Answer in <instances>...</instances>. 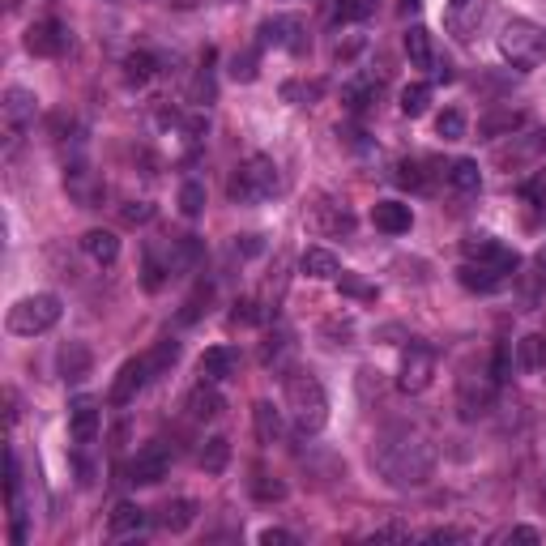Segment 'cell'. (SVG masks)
Here are the masks:
<instances>
[{"label": "cell", "mask_w": 546, "mask_h": 546, "mask_svg": "<svg viewBox=\"0 0 546 546\" xmlns=\"http://www.w3.org/2000/svg\"><path fill=\"white\" fill-rule=\"evenodd\" d=\"M372 470L393 491H419L436 474V444L419 427L389 423V427H380V436L372 444Z\"/></svg>", "instance_id": "1"}, {"label": "cell", "mask_w": 546, "mask_h": 546, "mask_svg": "<svg viewBox=\"0 0 546 546\" xmlns=\"http://www.w3.org/2000/svg\"><path fill=\"white\" fill-rule=\"evenodd\" d=\"M282 397H286V414H291V423L299 427V436H316V431H325L329 423V397H325V384H320L312 372H295L282 376Z\"/></svg>", "instance_id": "2"}, {"label": "cell", "mask_w": 546, "mask_h": 546, "mask_svg": "<svg viewBox=\"0 0 546 546\" xmlns=\"http://www.w3.org/2000/svg\"><path fill=\"white\" fill-rule=\"evenodd\" d=\"M278 192H282V175L269 154H248L227 180V197L235 205H261V201H273Z\"/></svg>", "instance_id": "3"}, {"label": "cell", "mask_w": 546, "mask_h": 546, "mask_svg": "<svg viewBox=\"0 0 546 546\" xmlns=\"http://www.w3.org/2000/svg\"><path fill=\"white\" fill-rule=\"evenodd\" d=\"M60 316H64L60 295L39 291V295H26V299L13 303L9 316H5V329L13 337H39V333H52L60 325Z\"/></svg>", "instance_id": "4"}, {"label": "cell", "mask_w": 546, "mask_h": 546, "mask_svg": "<svg viewBox=\"0 0 546 546\" xmlns=\"http://www.w3.org/2000/svg\"><path fill=\"white\" fill-rule=\"evenodd\" d=\"M500 56L512 64V69H538V64L546 60V30L538 22H529V18H512L504 22L500 30Z\"/></svg>", "instance_id": "5"}, {"label": "cell", "mask_w": 546, "mask_h": 546, "mask_svg": "<svg viewBox=\"0 0 546 546\" xmlns=\"http://www.w3.org/2000/svg\"><path fill=\"white\" fill-rule=\"evenodd\" d=\"M495 397H500V380L491 376V367H470V372L457 376V410L465 423L474 419H487V414L495 410Z\"/></svg>", "instance_id": "6"}, {"label": "cell", "mask_w": 546, "mask_h": 546, "mask_svg": "<svg viewBox=\"0 0 546 546\" xmlns=\"http://www.w3.org/2000/svg\"><path fill=\"white\" fill-rule=\"evenodd\" d=\"M35 116H39V99H35V90H26V86H9V90H5V99H0V133H5V146H9V150L26 137V128L35 124Z\"/></svg>", "instance_id": "7"}, {"label": "cell", "mask_w": 546, "mask_h": 546, "mask_svg": "<svg viewBox=\"0 0 546 546\" xmlns=\"http://www.w3.org/2000/svg\"><path fill=\"white\" fill-rule=\"evenodd\" d=\"M261 47H282L291 56H308L312 52V35H308V22L299 13H273V18L261 22Z\"/></svg>", "instance_id": "8"}, {"label": "cell", "mask_w": 546, "mask_h": 546, "mask_svg": "<svg viewBox=\"0 0 546 546\" xmlns=\"http://www.w3.org/2000/svg\"><path fill=\"white\" fill-rule=\"evenodd\" d=\"M431 376H436V350L427 342H410L401 350V367H397V389L401 393H427Z\"/></svg>", "instance_id": "9"}, {"label": "cell", "mask_w": 546, "mask_h": 546, "mask_svg": "<svg viewBox=\"0 0 546 546\" xmlns=\"http://www.w3.org/2000/svg\"><path fill=\"white\" fill-rule=\"evenodd\" d=\"M461 252H465V261L491 265V269H500V273H517L521 269V256L512 252L508 244H500V239H491V235H465L461 239Z\"/></svg>", "instance_id": "10"}, {"label": "cell", "mask_w": 546, "mask_h": 546, "mask_svg": "<svg viewBox=\"0 0 546 546\" xmlns=\"http://www.w3.org/2000/svg\"><path fill=\"white\" fill-rule=\"evenodd\" d=\"M26 52H30V56H43V60L64 56V52H69V26H64L60 18L30 22V30H26Z\"/></svg>", "instance_id": "11"}, {"label": "cell", "mask_w": 546, "mask_h": 546, "mask_svg": "<svg viewBox=\"0 0 546 546\" xmlns=\"http://www.w3.org/2000/svg\"><path fill=\"white\" fill-rule=\"evenodd\" d=\"M64 192H69V197H73L77 205H82V210H94V205L103 201V192H107V188H103L99 175L90 171L86 158H73V163L64 167Z\"/></svg>", "instance_id": "12"}, {"label": "cell", "mask_w": 546, "mask_h": 546, "mask_svg": "<svg viewBox=\"0 0 546 546\" xmlns=\"http://www.w3.org/2000/svg\"><path fill=\"white\" fill-rule=\"evenodd\" d=\"M308 227L316 235H350L355 231V214H350V205L346 201H333V197H320L312 210H308Z\"/></svg>", "instance_id": "13"}, {"label": "cell", "mask_w": 546, "mask_h": 546, "mask_svg": "<svg viewBox=\"0 0 546 546\" xmlns=\"http://www.w3.org/2000/svg\"><path fill=\"white\" fill-rule=\"evenodd\" d=\"M171 470V453H167V444H146L141 453L128 461V483L133 487H154V483H163Z\"/></svg>", "instance_id": "14"}, {"label": "cell", "mask_w": 546, "mask_h": 546, "mask_svg": "<svg viewBox=\"0 0 546 546\" xmlns=\"http://www.w3.org/2000/svg\"><path fill=\"white\" fill-rule=\"evenodd\" d=\"M99 423H103V410H99V401L94 397H73L69 401V436H73V444H94L99 440Z\"/></svg>", "instance_id": "15"}, {"label": "cell", "mask_w": 546, "mask_h": 546, "mask_svg": "<svg viewBox=\"0 0 546 546\" xmlns=\"http://www.w3.org/2000/svg\"><path fill=\"white\" fill-rule=\"evenodd\" d=\"M150 380H154V376H150V367H146V355H141V359H128L120 372H116V380H111V393H107L111 406H133L137 393L146 389Z\"/></svg>", "instance_id": "16"}, {"label": "cell", "mask_w": 546, "mask_h": 546, "mask_svg": "<svg viewBox=\"0 0 546 546\" xmlns=\"http://www.w3.org/2000/svg\"><path fill=\"white\" fill-rule=\"evenodd\" d=\"M184 410H188L192 423H214V419H222V410H227V397L218 393V384L201 380L197 389L184 397Z\"/></svg>", "instance_id": "17"}, {"label": "cell", "mask_w": 546, "mask_h": 546, "mask_svg": "<svg viewBox=\"0 0 546 546\" xmlns=\"http://www.w3.org/2000/svg\"><path fill=\"white\" fill-rule=\"evenodd\" d=\"M239 350L235 346H210L201 355V363H197V372H201V380H210V384H222V380H235L239 376Z\"/></svg>", "instance_id": "18"}, {"label": "cell", "mask_w": 546, "mask_h": 546, "mask_svg": "<svg viewBox=\"0 0 546 546\" xmlns=\"http://www.w3.org/2000/svg\"><path fill=\"white\" fill-rule=\"evenodd\" d=\"M146 525H150L146 508L133 504V500H120L116 508H111V517H107V534L111 538H137Z\"/></svg>", "instance_id": "19"}, {"label": "cell", "mask_w": 546, "mask_h": 546, "mask_svg": "<svg viewBox=\"0 0 546 546\" xmlns=\"http://www.w3.org/2000/svg\"><path fill=\"white\" fill-rule=\"evenodd\" d=\"M56 367H60V376L69 380V384H82L90 376V367H94L90 346L86 342H64L60 355H56Z\"/></svg>", "instance_id": "20"}, {"label": "cell", "mask_w": 546, "mask_h": 546, "mask_svg": "<svg viewBox=\"0 0 546 546\" xmlns=\"http://www.w3.org/2000/svg\"><path fill=\"white\" fill-rule=\"evenodd\" d=\"M504 278H508V273L491 269V265H478V261H465L457 269V282L465 286V291H474V295H495L504 286Z\"/></svg>", "instance_id": "21"}, {"label": "cell", "mask_w": 546, "mask_h": 546, "mask_svg": "<svg viewBox=\"0 0 546 546\" xmlns=\"http://www.w3.org/2000/svg\"><path fill=\"white\" fill-rule=\"evenodd\" d=\"M372 222H376V231H384V235H406L414 227V214H410L406 201H376L372 205Z\"/></svg>", "instance_id": "22"}, {"label": "cell", "mask_w": 546, "mask_h": 546, "mask_svg": "<svg viewBox=\"0 0 546 546\" xmlns=\"http://www.w3.org/2000/svg\"><path fill=\"white\" fill-rule=\"evenodd\" d=\"M380 99V77L376 73H355L350 82L342 86V103L350 107V111H367Z\"/></svg>", "instance_id": "23"}, {"label": "cell", "mask_w": 546, "mask_h": 546, "mask_svg": "<svg viewBox=\"0 0 546 546\" xmlns=\"http://www.w3.org/2000/svg\"><path fill=\"white\" fill-rule=\"evenodd\" d=\"M299 269L308 273V278L316 282H337V273H342V261L329 252V248H308L299 256Z\"/></svg>", "instance_id": "24"}, {"label": "cell", "mask_w": 546, "mask_h": 546, "mask_svg": "<svg viewBox=\"0 0 546 546\" xmlns=\"http://www.w3.org/2000/svg\"><path fill=\"white\" fill-rule=\"evenodd\" d=\"M444 180H448L453 192H461V197H474V192L483 188V171H478L474 158H457V163H448Z\"/></svg>", "instance_id": "25"}, {"label": "cell", "mask_w": 546, "mask_h": 546, "mask_svg": "<svg viewBox=\"0 0 546 546\" xmlns=\"http://www.w3.org/2000/svg\"><path fill=\"white\" fill-rule=\"evenodd\" d=\"M158 529H167V534H184V529H192V521H197V500H171L158 508Z\"/></svg>", "instance_id": "26"}, {"label": "cell", "mask_w": 546, "mask_h": 546, "mask_svg": "<svg viewBox=\"0 0 546 546\" xmlns=\"http://www.w3.org/2000/svg\"><path fill=\"white\" fill-rule=\"evenodd\" d=\"M325 90H329V82L325 77H295V82H282V99L286 103H295V107H316L320 99H325Z\"/></svg>", "instance_id": "27"}, {"label": "cell", "mask_w": 546, "mask_h": 546, "mask_svg": "<svg viewBox=\"0 0 546 546\" xmlns=\"http://www.w3.org/2000/svg\"><path fill=\"white\" fill-rule=\"evenodd\" d=\"M517 128H525V111H512V107H495L478 120V133L483 137H512Z\"/></svg>", "instance_id": "28"}, {"label": "cell", "mask_w": 546, "mask_h": 546, "mask_svg": "<svg viewBox=\"0 0 546 546\" xmlns=\"http://www.w3.org/2000/svg\"><path fill=\"white\" fill-rule=\"evenodd\" d=\"M82 252L90 256V261H99V265H116L120 239H116V231H86L82 235Z\"/></svg>", "instance_id": "29"}, {"label": "cell", "mask_w": 546, "mask_h": 546, "mask_svg": "<svg viewBox=\"0 0 546 546\" xmlns=\"http://www.w3.org/2000/svg\"><path fill=\"white\" fill-rule=\"evenodd\" d=\"M406 56L414 69H436V47H431V30L427 26H410L406 30Z\"/></svg>", "instance_id": "30"}, {"label": "cell", "mask_w": 546, "mask_h": 546, "mask_svg": "<svg viewBox=\"0 0 546 546\" xmlns=\"http://www.w3.org/2000/svg\"><path fill=\"white\" fill-rule=\"evenodd\" d=\"M521 367V372H542L546 367V333H525L517 342V359H512Z\"/></svg>", "instance_id": "31"}, {"label": "cell", "mask_w": 546, "mask_h": 546, "mask_svg": "<svg viewBox=\"0 0 546 546\" xmlns=\"http://www.w3.org/2000/svg\"><path fill=\"white\" fill-rule=\"evenodd\" d=\"M252 423H256V436H261V444H282V414L273 410V401H256V406H252Z\"/></svg>", "instance_id": "32"}, {"label": "cell", "mask_w": 546, "mask_h": 546, "mask_svg": "<svg viewBox=\"0 0 546 546\" xmlns=\"http://www.w3.org/2000/svg\"><path fill=\"white\" fill-rule=\"evenodd\" d=\"M427 167H431L427 158H401L397 171H393V180H397L401 188H410V192H427V188H431Z\"/></svg>", "instance_id": "33"}, {"label": "cell", "mask_w": 546, "mask_h": 546, "mask_svg": "<svg viewBox=\"0 0 546 546\" xmlns=\"http://www.w3.org/2000/svg\"><path fill=\"white\" fill-rule=\"evenodd\" d=\"M201 261V239L197 235H180V239H171V248H167V265L171 273H184Z\"/></svg>", "instance_id": "34"}, {"label": "cell", "mask_w": 546, "mask_h": 546, "mask_svg": "<svg viewBox=\"0 0 546 546\" xmlns=\"http://www.w3.org/2000/svg\"><path fill=\"white\" fill-rule=\"evenodd\" d=\"M154 73H158L154 52H128V56H124V82H128V86H146Z\"/></svg>", "instance_id": "35"}, {"label": "cell", "mask_w": 546, "mask_h": 546, "mask_svg": "<svg viewBox=\"0 0 546 546\" xmlns=\"http://www.w3.org/2000/svg\"><path fill=\"white\" fill-rule=\"evenodd\" d=\"M197 461H201L205 474H222V470H227V461H231V440L227 436H210Z\"/></svg>", "instance_id": "36"}, {"label": "cell", "mask_w": 546, "mask_h": 546, "mask_svg": "<svg viewBox=\"0 0 546 546\" xmlns=\"http://www.w3.org/2000/svg\"><path fill=\"white\" fill-rule=\"evenodd\" d=\"M171 278V265L158 261V252L146 248L141 252V282H146V291H163V282Z\"/></svg>", "instance_id": "37"}, {"label": "cell", "mask_w": 546, "mask_h": 546, "mask_svg": "<svg viewBox=\"0 0 546 546\" xmlns=\"http://www.w3.org/2000/svg\"><path fill=\"white\" fill-rule=\"evenodd\" d=\"M291 350H295L291 333H286V329H273V333H269V342L261 346V363H265V367H282Z\"/></svg>", "instance_id": "38"}, {"label": "cell", "mask_w": 546, "mask_h": 546, "mask_svg": "<svg viewBox=\"0 0 546 546\" xmlns=\"http://www.w3.org/2000/svg\"><path fill=\"white\" fill-rule=\"evenodd\" d=\"M427 107H431V86L427 82H414V86L401 90V111H406L410 120L427 116Z\"/></svg>", "instance_id": "39"}, {"label": "cell", "mask_w": 546, "mask_h": 546, "mask_svg": "<svg viewBox=\"0 0 546 546\" xmlns=\"http://www.w3.org/2000/svg\"><path fill=\"white\" fill-rule=\"evenodd\" d=\"M175 359H180V342L175 337H163L150 355H146V367H150V376H163L167 367H175Z\"/></svg>", "instance_id": "40"}, {"label": "cell", "mask_w": 546, "mask_h": 546, "mask_svg": "<svg viewBox=\"0 0 546 546\" xmlns=\"http://www.w3.org/2000/svg\"><path fill=\"white\" fill-rule=\"evenodd\" d=\"M256 73H261V47L231 56V82H256Z\"/></svg>", "instance_id": "41"}, {"label": "cell", "mask_w": 546, "mask_h": 546, "mask_svg": "<svg viewBox=\"0 0 546 546\" xmlns=\"http://www.w3.org/2000/svg\"><path fill=\"white\" fill-rule=\"evenodd\" d=\"M248 491H252V500H261V504H278V500H286V483H278V478H269V474H261V470L252 474Z\"/></svg>", "instance_id": "42"}, {"label": "cell", "mask_w": 546, "mask_h": 546, "mask_svg": "<svg viewBox=\"0 0 546 546\" xmlns=\"http://www.w3.org/2000/svg\"><path fill=\"white\" fill-rule=\"evenodd\" d=\"M465 128H470V120H465V111L461 107H444L440 116H436V133L444 141H461L465 137Z\"/></svg>", "instance_id": "43"}, {"label": "cell", "mask_w": 546, "mask_h": 546, "mask_svg": "<svg viewBox=\"0 0 546 546\" xmlns=\"http://www.w3.org/2000/svg\"><path fill=\"white\" fill-rule=\"evenodd\" d=\"M180 214L184 218H201L205 214V184L201 180H184L180 184Z\"/></svg>", "instance_id": "44"}, {"label": "cell", "mask_w": 546, "mask_h": 546, "mask_svg": "<svg viewBox=\"0 0 546 546\" xmlns=\"http://www.w3.org/2000/svg\"><path fill=\"white\" fill-rule=\"evenodd\" d=\"M210 299H214V291L201 282L197 291H192V295L184 299V308H180V325H197V320L205 316V308H210Z\"/></svg>", "instance_id": "45"}, {"label": "cell", "mask_w": 546, "mask_h": 546, "mask_svg": "<svg viewBox=\"0 0 546 546\" xmlns=\"http://www.w3.org/2000/svg\"><path fill=\"white\" fill-rule=\"evenodd\" d=\"M337 291H342V295H350V299H363V303H372L380 291H376V286H367L363 278H355V273H337Z\"/></svg>", "instance_id": "46"}, {"label": "cell", "mask_w": 546, "mask_h": 546, "mask_svg": "<svg viewBox=\"0 0 546 546\" xmlns=\"http://www.w3.org/2000/svg\"><path fill=\"white\" fill-rule=\"evenodd\" d=\"M265 320V303H256V299H239L235 303V312H231V329L239 325H261Z\"/></svg>", "instance_id": "47"}, {"label": "cell", "mask_w": 546, "mask_h": 546, "mask_svg": "<svg viewBox=\"0 0 546 546\" xmlns=\"http://www.w3.org/2000/svg\"><path fill=\"white\" fill-rule=\"evenodd\" d=\"M376 13V0H337V22H363Z\"/></svg>", "instance_id": "48"}, {"label": "cell", "mask_w": 546, "mask_h": 546, "mask_svg": "<svg viewBox=\"0 0 546 546\" xmlns=\"http://www.w3.org/2000/svg\"><path fill=\"white\" fill-rule=\"evenodd\" d=\"M491 542H529V546H538L542 534L538 529H529V525H508V529H500V534H491Z\"/></svg>", "instance_id": "49"}, {"label": "cell", "mask_w": 546, "mask_h": 546, "mask_svg": "<svg viewBox=\"0 0 546 546\" xmlns=\"http://www.w3.org/2000/svg\"><path fill=\"white\" fill-rule=\"evenodd\" d=\"M491 376L500 380V384L512 376V355H508V346H495V355H491Z\"/></svg>", "instance_id": "50"}, {"label": "cell", "mask_w": 546, "mask_h": 546, "mask_svg": "<svg viewBox=\"0 0 546 546\" xmlns=\"http://www.w3.org/2000/svg\"><path fill=\"white\" fill-rule=\"evenodd\" d=\"M154 218V205H146V201H128L124 205V222L128 227H137V222H150Z\"/></svg>", "instance_id": "51"}, {"label": "cell", "mask_w": 546, "mask_h": 546, "mask_svg": "<svg viewBox=\"0 0 546 546\" xmlns=\"http://www.w3.org/2000/svg\"><path fill=\"white\" fill-rule=\"evenodd\" d=\"M372 538H376V542H410V529H401V525H384V529H376Z\"/></svg>", "instance_id": "52"}, {"label": "cell", "mask_w": 546, "mask_h": 546, "mask_svg": "<svg viewBox=\"0 0 546 546\" xmlns=\"http://www.w3.org/2000/svg\"><path fill=\"white\" fill-rule=\"evenodd\" d=\"M261 542L265 546H295V534H286V529H261Z\"/></svg>", "instance_id": "53"}, {"label": "cell", "mask_w": 546, "mask_h": 546, "mask_svg": "<svg viewBox=\"0 0 546 546\" xmlns=\"http://www.w3.org/2000/svg\"><path fill=\"white\" fill-rule=\"evenodd\" d=\"M261 248H265L261 235H239V239H235V252H244V256H256Z\"/></svg>", "instance_id": "54"}, {"label": "cell", "mask_w": 546, "mask_h": 546, "mask_svg": "<svg viewBox=\"0 0 546 546\" xmlns=\"http://www.w3.org/2000/svg\"><path fill=\"white\" fill-rule=\"evenodd\" d=\"M427 542H465V534H461V529H431V534H427Z\"/></svg>", "instance_id": "55"}, {"label": "cell", "mask_w": 546, "mask_h": 546, "mask_svg": "<svg viewBox=\"0 0 546 546\" xmlns=\"http://www.w3.org/2000/svg\"><path fill=\"white\" fill-rule=\"evenodd\" d=\"M534 269H538V278L546 282V244H542V248L534 252Z\"/></svg>", "instance_id": "56"}, {"label": "cell", "mask_w": 546, "mask_h": 546, "mask_svg": "<svg viewBox=\"0 0 546 546\" xmlns=\"http://www.w3.org/2000/svg\"><path fill=\"white\" fill-rule=\"evenodd\" d=\"M419 5H423V0H401V9H406V13H410V9H419Z\"/></svg>", "instance_id": "57"}, {"label": "cell", "mask_w": 546, "mask_h": 546, "mask_svg": "<svg viewBox=\"0 0 546 546\" xmlns=\"http://www.w3.org/2000/svg\"><path fill=\"white\" fill-rule=\"evenodd\" d=\"M461 5H465V0H453V9H461Z\"/></svg>", "instance_id": "58"}]
</instances>
